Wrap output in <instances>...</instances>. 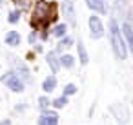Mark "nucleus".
Listing matches in <instances>:
<instances>
[{
	"mask_svg": "<svg viewBox=\"0 0 133 125\" xmlns=\"http://www.w3.org/2000/svg\"><path fill=\"white\" fill-rule=\"evenodd\" d=\"M88 26H89V35H91L95 40L104 36V26H102V22H100L98 17H89Z\"/></svg>",
	"mask_w": 133,
	"mask_h": 125,
	"instance_id": "4",
	"label": "nucleus"
},
{
	"mask_svg": "<svg viewBox=\"0 0 133 125\" xmlns=\"http://www.w3.org/2000/svg\"><path fill=\"white\" fill-rule=\"evenodd\" d=\"M38 125H58V114L53 111H44L38 118Z\"/></svg>",
	"mask_w": 133,
	"mask_h": 125,
	"instance_id": "5",
	"label": "nucleus"
},
{
	"mask_svg": "<svg viewBox=\"0 0 133 125\" xmlns=\"http://www.w3.org/2000/svg\"><path fill=\"white\" fill-rule=\"evenodd\" d=\"M51 103H53L57 109H62V107H66V105H68V96H58V98H57V100H53Z\"/></svg>",
	"mask_w": 133,
	"mask_h": 125,
	"instance_id": "17",
	"label": "nucleus"
},
{
	"mask_svg": "<svg viewBox=\"0 0 133 125\" xmlns=\"http://www.w3.org/2000/svg\"><path fill=\"white\" fill-rule=\"evenodd\" d=\"M86 4L89 9L97 11V13H102L106 15L108 13V4H106V0H86Z\"/></svg>",
	"mask_w": 133,
	"mask_h": 125,
	"instance_id": "7",
	"label": "nucleus"
},
{
	"mask_svg": "<svg viewBox=\"0 0 133 125\" xmlns=\"http://www.w3.org/2000/svg\"><path fill=\"white\" fill-rule=\"evenodd\" d=\"M49 103H51V101H49L48 96H40V98H38V107H40L42 111H46V109L49 107Z\"/></svg>",
	"mask_w": 133,
	"mask_h": 125,
	"instance_id": "18",
	"label": "nucleus"
},
{
	"mask_svg": "<svg viewBox=\"0 0 133 125\" xmlns=\"http://www.w3.org/2000/svg\"><path fill=\"white\" fill-rule=\"evenodd\" d=\"M62 11H64V17L71 22V24H75V6H73V2H69V0H66V2L62 4Z\"/></svg>",
	"mask_w": 133,
	"mask_h": 125,
	"instance_id": "9",
	"label": "nucleus"
},
{
	"mask_svg": "<svg viewBox=\"0 0 133 125\" xmlns=\"http://www.w3.org/2000/svg\"><path fill=\"white\" fill-rule=\"evenodd\" d=\"M122 33H124V36H126V40H128V45H129V49H131V53H133V27H131L129 22H126V24L122 26Z\"/></svg>",
	"mask_w": 133,
	"mask_h": 125,
	"instance_id": "10",
	"label": "nucleus"
},
{
	"mask_svg": "<svg viewBox=\"0 0 133 125\" xmlns=\"http://www.w3.org/2000/svg\"><path fill=\"white\" fill-rule=\"evenodd\" d=\"M0 125H13V123H11V120H2V121H0Z\"/></svg>",
	"mask_w": 133,
	"mask_h": 125,
	"instance_id": "22",
	"label": "nucleus"
},
{
	"mask_svg": "<svg viewBox=\"0 0 133 125\" xmlns=\"http://www.w3.org/2000/svg\"><path fill=\"white\" fill-rule=\"evenodd\" d=\"M109 36H111V45H113V51H115V56L120 58V60H126L128 56V49H126V44H124V38L118 31V26L115 20L109 22Z\"/></svg>",
	"mask_w": 133,
	"mask_h": 125,
	"instance_id": "1",
	"label": "nucleus"
},
{
	"mask_svg": "<svg viewBox=\"0 0 133 125\" xmlns=\"http://www.w3.org/2000/svg\"><path fill=\"white\" fill-rule=\"evenodd\" d=\"M77 49H78V58H80V64H82V65H86V64H88V60H89V56H88L86 47H84V44H82L80 40L77 42Z\"/></svg>",
	"mask_w": 133,
	"mask_h": 125,
	"instance_id": "14",
	"label": "nucleus"
},
{
	"mask_svg": "<svg viewBox=\"0 0 133 125\" xmlns=\"http://www.w3.org/2000/svg\"><path fill=\"white\" fill-rule=\"evenodd\" d=\"M28 40H29V44H35V40H37V33H29Z\"/></svg>",
	"mask_w": 133,
	"mask_h": 125,
	"instance_id": "21",
	"label": "nucleus"
},
{
	"mask_svg": "<svg viewBox=\"0 0 133 125\" xmlns=\"http://www.w3.org/2000/svg\"><path fill=\"white\" fill-rule=\"evenodd\" d=\"M109 111L113 112V116H115V120H117L118 125H126L129 121V111L126 109L124 103H113L109 107Z\"/></svg>",
	"mask_w": 133,
	"mask_h": 125,
	"instance_id": "2",
	"label": "nucleus"
},
{
	"mask_svg": "<svg viewBox=\"0 0 133 125\" xmlns=\"http://www.w3.org/2000/svg\"><path fill=\"white\" fill-rule=\"evenodd\" d=\"M66 31H68L66 24H58V26L53 29V35H55L57 38H62V36H66Z\"/></svg>",
	"mask_w": 133,
	"mask_h": 125,
	"instance_id": "16",
	"label": "nucleus"
},
{
	"mask_svg": "<svg viewBox=\"0 0 133 125\" xmlns=\"http://www.w3.org/2000/svg\"><path fill=\"white\" fill-rule=\"evenodd\" d=\"M46 62H48V65L51 67L53 73H57L60 69V60H57V54L55 53H48L46 54Z\"/></svg>",
	"mask_w": 133,
	"mask_h": 125,
	"instance_id": "11",
	"label": "nucleus"
},
{
	"mask_svg": "<svg viewBox=\"0 0 133 125\" xmlns=\"http://www.w3.org/2000/svg\"><path fill=\"white\" fill-rule=\"evenodd\" d=\"M75 92H77V85L68 83V85H66V89H64V96H69V94H75Z\"/></svg>",
	"mask_w": 133,
	"mask_h": 125,
	"instance_id": "19",
	"label": "nucleus"
},
{
	"mask_svg": "<svg viewBox=\"0 0 133 125\" xmlns=\"http://www.w3.org/2000/svg\"><path fill=\"white\" fill-rule=\"evenodd\" d=\"M48 9H49L48 2H44V0H38V2H37V7H35V13H33L35 22L44 20V18H46V15H48Z\"/></svg>",
	"mask_w": 133,
	"mask_h": 125,
	"instance_id": "6",
	"label": "nucleus"
},
{
	"mask_svg": "<svg viewBox=\"0 0 133 125\" xmlns=\"http://www.w3.org/2000/svg\"><path fill=\"white\" fill-rule=\"evenodd\" d=\"M18 18H20V11H11L8 20H9L11 24H15V22H18Z\"/></svg>",
	"mask_w": 133,
	"mask_h": 125,
	"instance_id": "20",
	"label": "nucleus"
},
{
	"mask_svg": "<svg viewBox=\"0 0 133 125\" xmlns=\"http://www.w3.org/2000/svg\"><path fill=\"white\" fill-rule=\"evenodd\" d=\"M15 69H17V73H15L17 76H20V78H22L24 82H28V83L31 82V74H29V69H28V67H26V65L22 64V62H15Z\"/></svg>",
	"mask_w": 133,
	"mask_h": 125,
	"instance_id": "8",
	"label": "nucleus"
},
{
	"mask_svg": "<svg viewBox=\"0 0 133 125\" xmlns=\"http://www.w3.org/2000/svg\"><path fill=\"white\" fill-rule=\"evenodd\" d=\"M0 7H2V0H0Z\"/></svg>",
	"mask_w": 133,
	"mask_h": 125,
	"instance_id": "23",
	"label": "nucleus"
},
{
	"mask_svg": "<svg viewBox=\"0 0 133 125\" xmlns=\"http://www.w3.org/2000/svg\"><path fill=\"white\" fill-rule=\"evenodd\" d=\"M60 65L66 67V69H71V67L75 65V58H73L71 54H62V56H60Z\"/></svg>",
	"mask_w": 133,
	"mask_h": 125,
	"instance_id": "15",
	"label": "nucleus"
},
{
	"mask_svg": "<svg viewBox=\"0 0 133 125\" xmlns=\"http://www.w3.org/2000/svg\"><path fill=\"white\" fill-rule=\"evenodd\" d=\"M6 44L11 45V47H17V45L20 44V35H18L17 31H9V33L6 35Z\"/></svg>",
	"mask_w": 133,
	"mask_h": 125,
	"instance_id": "12",
	"label": "nucleus"
},
{
	"mask_svg": "<svg viewBox=\"0 0 133 125\" xmlns=\"http://www.w3.org/2000/svg\"><path fill=\"white\" fill-rule=\"evenodd\" d=\"M55 87H57V78H55V76H48V78L42 82V89H44V92H53Z\"/></svg>",
	"mask_w": 133,
	"mask_h": 125,
	"instance_id": "13",
	"label": "nucleus"
},
{
	"mask_svg": "<svg viewBox=\"0 0 133 125\" xmlns=\"http://www.w3.org/2000/svg\"><path fill=\"white\" fill-rule=\"evenodd\" d=\"M2 82H4L13 92H22V91H24V80H22L20 76H17L15 73H8V74L2 78Z\"/></svg>",
	"mask_w": 133,
	"mask_h": 125,
	"instance_id": "3",
	"label": "nucleus"
}]
</instances>
